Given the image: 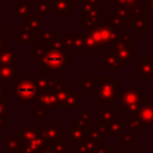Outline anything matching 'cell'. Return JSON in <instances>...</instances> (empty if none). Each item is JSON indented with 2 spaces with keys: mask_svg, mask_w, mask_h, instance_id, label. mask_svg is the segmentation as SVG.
I'll return each mask as SVG.
<instances>
[{
  "mask_svg": "<svg viewBox=\"0 0 153 153\" xmlns=\"http://www.w3.org/2000/svg\"><path fill=\"white\" fill-rule=\"evenodd\" d=\"M104 129H105L106 137H118V135L123 130V126H122V122L117 118L110 122L106 127H104Z\"/></svg>",
  "mask_w": 153,
  "mask_h": 153,
  "instance_id": "cell-22",
  "label": "cell"
},
{
  "mask_svg": "<svg viewBox=\"0 0 153 153\" xmlns=\"http://www.w3.org/2000/svg\"><path fill=\"white\" fill-rule=\"evenodd\" d=\"M135 117L140 122L141 127L153 126V104L147 97L143 99L140 109L135 114Z\"/></svg>",
  "mask_w": 153,
  "mask_h": 153,
  "instance_id": "cell-10",
  "label": "cell"
},
{
  "mask_svg": "<svg viewBox=\"0 0 153 153\" xmlns=\"http://www.w3.org/2000/svg\"><path fill=\"white\" fill-rule=\"evenodd\" d=\"M134 137H135V133H134V131L124 130V129H123V130L121 131V134L118 135L117 140H118V142L123 143L124 146H129V143H131V142H133Z\"/></svg>",
  "mask_w": 153,
  "mask_h": 153,
  "instance_id": "cell-29",
  "label": "cell"
},
{
  "mask_svg": "<svg viewBox=\"0 0 153 153\" xmlns=\"http://www.w3.org/2000/svg\"><path fill=\"white\" fill-rule=\"evenodd\" d=\"M47 146L53 148L56 153H69V143L62 140L57 141H47Z\"/></svg>",
  "mask_w": 153,
  "mask_h": 153,
  "instance_id": "cell-27",
  "label": "cell"
},
{
  "mask_svg": "<svg viewBox=\"0 0 153 153\" xmlns=\"http://www.w3.org/2000/svg\"><path fill=\"white\" fill-rule=\"evenodd\" d=\"M4 153H22V141L14 136H6L4 137Z\"/></svg>",
  "mask_w": 153,
  "mask_h": 153,
  "instance_id": "cell-20",
  "label": "cell"
},
{
  "mask_svg": "<svg viewBox=\"0 0 153 153\" xmlns=\"http://www.w3.org/2000/svg\"><path fill=\"white\" fill-rule=\"evenodd\" d=\"M10 126V118H6V117H0V133L4 131V129L6 127Z\"/></svg>",
  "mask_w": 153,
  "mask_h": 153,
  "instance_id": "cell-33",
  "label": "cell"
},
{
  "mask_svg": "<svg viewBox=\"0 0 153 153\" xmlns=\"http://www.w3.org/2000/svg\"><path fill=\"white\" fill-rule=\"evenodd\" d=\"M117 78H99L96 86L97 105L109 104L117 99L118 96Z\"/></svg>",
  "mask_w": 153,
  "mask_h": 153,
  "instance_id": "cell-5",
  "label": "cell"
},
{
  "mask_svg": "<svg viewBox=\"0 0 153 153\" xmlns=\"http://www.w3.org/2000/svg\"><path fill=\"white\" fill-rule=\"evenodd\" d=\"M45 145H47V140L41 135L35 140L24 142L22 145V153H38Z\"/></svg>",
  "mask_w": 153,
  "mask_h": 153,
  "instance_id": "cell-18",
  "label": "cell"
},
{
  "mask_svg": "<svg viewBox=\"0 0 153 153\" xmlns=\"http://www.w3.org/2000/svg\"><path fill=\"white\" fill-rule=\"evenodd\" d=\"M151 92L153 93V78H151Z\"/></svg>",
  "mask_w": 153,
  "mask_h": 153,
  "instance_id": "cell-37",
  "label": "cell"
},
{
  "mask_svg": "<svg viewBox=\"0 0 153 153\" xmlns=\"http://www.w3.org/2000/svg\"><path fill=\"white\" fill-rule=\"evenodd\" d=\"M87 137L93 139V140H97V141H102L103 137H106L104 127L91 126V127L87 129Z\"/></svg>",
  "mask_w": 153,
  "mask_h": 153,
  "instance_id": "cell-26",
  "label": "cell"
},
{
  "mask_svg": "<svg viewBox=\"0 0 153 153\" xmlns=\"http://www.w3.org/2000/svg\"><path fill=\"white\" fill-rule=\"evenodd\" d=\"M5 98V90H4V86L2 84H0V100Z\"/></svg>",
  "mask_w": 153,
  "mask_h": 153,
  "instance_id": "cell-36",
  "label": "cell"
},
{
  "mask_svg": "<svg viewBox=\"0 0 153 153\" xmlns=\"http://www.w3.org/2000/svg\"><path fill=\"white\" fill-rule=\"evenodd\" d=\"M99 78H80V84H81V88H80V93L81 94H90L92 92V88L97 86Z\"/></svg>",
  "mask_w": 153,
  "mask_h": 153,
  "instance_id": "cell-24",
  "label": "cell"
},
{
  "mask_svg": "<svg viewBox=\"0 0 153 153\" xmlns=\"http://www.w3.org/2000/svg\"><path fill=\"white\" fill-rule=\"evenodd\" d=\"M16 136L22 141V143L29 142V141L35 140V139L41 136V127H25V126H23L16 133Z\"/></svg>",
  "mask_w": 153,
  "mask_h": 153,
  "instance_id": "cell-14",
  "label": "cell"
},
{
  "mask_svg": "<svg viewBox=\"0 0 153 153\" xmlns=\"http://www.w3.org/2000/svg\"><path fill=\"white\" fill-rule=\"evenodd\" d=\"M96 114H97L96 122H97L98 127H106L110 122L118 118V111L112 108L111 103L103 104L100 110H98Z\"/></svg>",
  "mask_w": 153,
  "mask_h": 153,
  "instance_id": "cell-9",
  "label": "cell"
},
{
  "mask_svg": "<svg viewBox=\"0 0 153 153\" xmlns=\"http://www.w3.org/2000/svg\"><path fill=\"white\" fill-rule=\"evenodd\" d=\"M108 152H109V147H108V145L104 143V142H100V143L98 145L97 149H96V153H108Z\"/></svg>",
  "mask_w": 153,
  "mask_h": 153,
  "instance_id": "cell-32",
  "label": "cell"
},
{
  "mask_svg": "<svg viewBox=\"0 0 153 153\" xmlns=\"http://www.w3.org/2000/svg\"><path fill=\"white\" fill-rule=\"evenodd\" d=\"M117 32L108 26L97 27L84 36V50L86 55H96V49L114 43L117 38Z\"/></svg>",
  "mask_w": 153,
  "mask_h": 153,
  "instance_id": "cell-2",
  "label": "cell"
},
{
  "mask_svg": "<svg viewBox=\"0 0 153 153\" xmlns=\"http://www.w3.org/2000/svg\"><path fill=\"white\" fill-rule=\"evenodd\" d=\"M102 141H97L90 137H86L76 143H74V153H96L98 145Z\"/></svg>",
  "mask_w": 153,
  "mask_h": 153,
  "instance_id": "cell-15",
  "label": "cell"
},
{
  "mask_svg": "<svg viewBox=\"0 0 153 153\" xmlns=\"http://www.w3.org/2000/svg\"><path fill=\"white\" fill-rule=\"evenodd\" d=\"M151 153H153V148H152V149H151Z\"/></svg>",
  "mask_w": 153,
  "mask_h": 153,
  "instance_id": "cell-39",
  "label": "cell"
},
{
  "mask_svg": "<svg viewBox=\"0 0 153 153\" xmlns=\"http://www.w3.org/2000/svg\"><path fill=\"white\" fill-rule=\"evenodd\" d=\"M135 78H153V60L151 56H141L135 62Z\"/></svg>",
  "mask_w": 153,
  "mask_h": 153,
  "instance_id": "cell-11",
  "label": "cell"
},
{
  "mask_svg": "<svg viewBox=\"0 0 153 153\" xmlns=\"http://www.w3.org/2000/svg\"><path fill=\"white\" fill-rule=\"evenodd\" d=\"M152 5H153V4H152ZM152 11H153V10H152Z\"/></svg>",
  "mask_w": 153,
  "mask_h": 153,
  "instance_id": "cell-40",
  "label": "cell"
},
{
  "mask_svg": "<svg viewBox=\"0 0 153 153\" xmlns=\"http://www.w3.org/2000/svg\"><path fill=\"white\" fill-rule=\"evenodd\" d=\"M54 91L56 93V97H57V100H59V106H60V110L63 109V105L66 103V100L68 99V97L75 92V88L72 87L68 82H59L55 87H54Z\"/></svg>",
  "mask_w": 153,
  "mask_h": 153,
  "instance_id": "cell-13",
  "label": "cell"
},
{
  "mask_svg": "<svg viewBox=\"0 0 153 153\" xmlns=\"http://www.w3.org/2000/svg\"><path fill=\"white\" fill-rule=\"evenodd\" d=\"M108 153H127V146L121 148H109Z\"/></svg>",
  "mask_w": 153,
  "mask_h": 153,
  "instance_id": "cell-34",
  "label": "cell"
},
{
  "mask_svg": "<svg viewBox=\"0 0 153 153\" xmlns=\"http://www.w3.org/2000/svg\"><path fill=\"white\" fill-rule=\"evenodd\" d=\"M67 137H68L69 142L76 143V142L87 137V129H85L82 127H79L76 124L71 126L68 128V131H67Z\"/></svg>",
  "mask_w": 153,
  "mask_h": 153,
  "instance_id": "cell-19",
  "label": "cell"
},
{
  "mask_svg": "<svg viewBox=\"0 0 153 153\" xmlns=\"http://www.w3.org/2000/svg\"><path fill=\"white\" fill-rule=\"evenodd\" d=\"M38 87L33 79L20 78L16 82V96L14 98L19 100L22 105H30L33 99H37Z\"/></svg>",
  "mask_w": 153,
  "mask_h": 153,
  "instance_id": "cell-6",
  "label": "cell"
},
{
  "mask_svg": "<svg viewBox=\"0 0 153 153\" xmlns=\"http://www.w3.org/2000/svg\"><path fill=\"white\" fill-rule=\"evenodd\" d=\"M121 122H122V126H123L124 130H130V131L137 133L141 129V124H140V122L137 121V118L135 116L129 117V121H121Z\"/></svg>",
  "mask_w": 153,
  "mask_h": 153,
  "instance_id": "cell-28",
  "label": "cell"
},
{
  "mask_svg": "<svg viewBox=\"0 0 153 153\" xmlns=\"http://www.w3.org/2000/svg\"><path fill=\"white\" fill-rule=\"evenodd\" d=\"M37 108L44 109L47 111L50 110H60L59 100L54 88L39 90L37 96Z\"/></svg>",
  "mask_w": 153,
  "mask_h": 153,
  "instance_id": "cell-7",
  "label": "cell"
},
{
  "mask_svg": "<svg viewBox=\"0 0 153 153\" xmlns=\"http://www.w3.org/2000/svg\"><path fill=\"white\" fill-rule=\"evenodd\" d=\"M41 135L47 141H57L67 137V133L57 121H47V124L41 127Z\"/></svg>",
  "mask_w": 153,
  "mask_h": 153,
  "instance_id": "cell-8",
  "label": "cell"
},
{
  "mask_svg": "<svg viewBox=\"0 0 153 153\" xmlns=\"http://www.w3.org/2000/svg\"><path fill=\"white\" fill-rule=\"evenodd\" d=\"M114 54L121 67H127L134 61V36L121 35L114 42Z\"/></svg>",
  "mask_w": 153,
  "mask_h": 153,
  "instance_id": "cell-4",
  "label": "cell"
},
{
  "mask_svg": "<svg viewBox=\"0 0 153 153\" xmlns=\"http://www.w3.org/2000/svg\"><path fill=\"white\" fill-rule=\"evenodd\" d=\"M20 79V68L18 66L10 65H1L0 63V84L11 82L16 84Z\"/></svg>",
  "mask_w": 153,
  "mask_h": 153,
  "instance_id": "cell-12",
  "label": "cell"
},
{
  "mask_svg": "<svg viewBox=\"0 0 153 153\" xmlns=\"http://www.w3.org/2000/svg\"><path fill=\"white\" fill-rule=\"evenodd\" d=\"M69 65V57L65 55L63 49L53 42L44 43L42 53L37 56V66L43 72H60Z\"/></svg>",
  "mask_w": 153,
  "mask_h": 153,
  "instance_id": "cell-1",
  "label": "cell"
},
{
  "mask_svg": "<svg viewBox=\"0 0 153 153\" xmlns=\"http://www.w3.org/2000/svg\"><path fill=\"white\" fill-rule=\"evenodd\" d=\"M36 85L39 90H48V88H54L60 81L57 78H50L47 75V72H38L37 78L35 79Z\"/></svg>",
  "mask_w": 153,
  "mask_h": 153,
  "instance_id": "cell-17",
  "label": "cell"
},
{
  "mask_svg": "<svg viewBox=\"0 0 153 153\" xmlns=\"http://www.w3.org/2000/svg\"><path fill=\"white\" fill-rule=\"evenodd\" d=\"M38 153H56V152H55L53 148H50L49 146H47V145H45V146H44V147H43Z\"/></svg>",
  "mask_w": 153,
  "mask_h": 153,
  "instance_id": "cell-35",
  "label": "cell"
},
{
  "mask_svg": "<svg viewBox=\"0 0 153 153\" xmlns=\"http://www.w3.org/2000/svg\"><path fill=\"white\" fill-rule=\"evenodd\" d=\"M74 124L82 127L85 129H88L92 126V114L91 111L82 110L79 115L74 116Z\"/></svg>",
  "mask_w": 153,
  "mask_h": 153,
  "instance_id": "cell-21",
  "label": "cell"
},
{
  "mask_svg": "<svg viewBox=\"0 0 153 153\" xmlns=\"http://www.w3.org/2000/svg\"><path fill=\"white\" fill-rule=\"evenodd\" d=\"M118 96H120V103L123 106V115L129 117L135 116L143 99L146 98V94H143L141 91H139L135 87H128V88L118 87Z\"/></svg>",
  "mask_w": 153,
  "mask_h": 153,
  "instance_id": "cell-3",
  "label": "cell"
},
{
  "mask_svg": "<svg viewBox=\"0 0 153 153\" xmlns=\"http://www.w3.org/2000/svg\"><path fill=\"white\" fill-rule=\"evenodd\" d=\"M31 115L35 116V118H36L38 122H47V121H48V111L44 110V109L36 108V109L31 112Z\"/></svg>",
  "mask_w": 153,
  "mask_h": 153,
  "instance_id": "cell-30",
  "label": "cell"
},
{
  "mask_svg": "<svg viewBox=\"0 0 153 153\" xmlns=\"http://www.w3.org/2000/svg\"><path fill=\"white\" fill-rule=\"evenodd\" d=\"M14 59V47L8 44V41L6 43V45L2 48L1 53H0V63L1 65H10L13 62Z\"/></svg>",
  "mask_w": 153,
  "mask_h": 153,
  "instance_id": "cell-23",
  "label": "cell"
},
{
  "mask_svg": "<svg viewBox=\"0 0 153 153\" xmlns=\"http://www.w3.org/2000/svg\"><path fill=\"white\" fill-rule=\"evenodd\" d=\"M102 65L103 67L106 68L108 72H111V73H116L118 72V61L114 54V50L110 51V50H103L102 53Z\"/></svg>",
  "mask_w": 153,
  "mask_h": 153,
  "instance_id": "cell-16",
  "label": "cell"
},
{
  "mask_svg": "<svg viewBox=\"0 0 153 153\" xmlns=\"http://www.w3.org/2000/svg\"><path fill=\"white\" fill-rule=\"evenodd\" d=\"M151 57H152V60H153V51H152V54H151Z\"/></svg>",
  "mask_w": 153,
  "mask_h": 153,
  "instance_id": "cell-38",
  "label": "cell"
},
{
  "mask_svg": "<svg viewBox=\"0 0 153 153\" xmlns=\"http://www.w3.org/2000/svg\"><path fill=\"white\" fill-rule=\"evenodd\" d=\"M8 105H10V100H8V99H5V98H4V99L0 100V117L10 118Z\"/></svg>",
  "mask_w": 153,
  "mask_h": 153,
  "instance_id": "cell-31",
  "label": "cell"
},
{
  "mask_svg": "<svg viewBox=\"0 0 153 153\" xmlns=\"http://www.w3.org/2000/svg\"><path fill=\"white\" fill-rule=\"evenodd\" d=\"M62 110H69V111H76L80 110V94L78 93H72L68 99L66 100L63 109Z\"/></svg>",
  "mask_w": 153,
  "mask_h": 153,
  "instance_id": "cell-25",
  "label": "cell"
}]
</instances>
